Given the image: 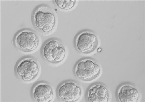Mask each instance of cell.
I'll return each mask as SVG.
<instances>
[{"label":"cell","instance_id":"obj_6","mask_svg":"<svg viewBox=\"0 0 145 102\" xmlns=\"http://www.w3.org/2000/svg\"><path fill=\"white\" fill-rule=\"evenodd\" d=\"M98 44L96 35L89 31H84L79 33L76 38L75 45L79 52L88 54L94 51Z\"/></svg>","mask_w":145,"mask_h":102},{"label":"cell","instance_id":"obj_7","mask_svg":"<svg viewBox=\"0 0 145 102\" xmlns=\"http://www.w3.org/2000/svg\"><path fill=\"white\" fill-rule=\"evenodd\" d=\"M57 94L58 97L63 101L74 102L80 98L81 90L79 85L71 80L62 83L58 87Z\"/></svg>","mask_w":145,"mask_h":102},{"label":"cell","instance_id":"obj_11","mask_svg":"<svg viewBox=\"0 0 145 102\" xmlns=\"http://www.w3.org/2000/svg\"><path fill=\"white\" fill-rule=\"evenodd\" d=\"M54 1L59 7L66 10L73 7L76 2V0H55Z\"/></svg>","mask_w":145,"mask_h":102},{"label":"cell","instance_id":"obj_3","mask_svg":"<svg viewBox=\"0 0 145 102\" xmlns=\"http://www.w3.org/2000/svg\"><path fill=\"white\" fill-rule=\"evenodd\" d=\"M76 76L79 79L85 81H89L97 77L101 71L98 64L93 60L84 59L78 61L74 68Z\"/></svg>","mask_w":145,"mask_h":102},{"label":"cell","instance_id":"obj_9","mask_svg":"<svg viewBox=\"0 0 145 102\" xmlns=\"http://www.w3.org/2000/svg\"><path fill=\"white\" fill-rule=\"evenodd\" d=\"M32 94L33 99L38 102H50L54 97L51 87L44 83L37 84L33 89Z\"/></svg>","mask_w":145,"mask_h":102},{"label":"cell","instance_id":"obj_1","mask_svg":"<svg viewBox=\"0 0 145 102\" xmlns=\"http://www.w3.org/2000/svg\"><path fill=\"white\" fill-rule=\"evenodd\" d=\"M32 19L35 28L43 34L51 32L56 24V17L53 10L45 5L39 6L35 9Z\"/></svg>","mask_w":145,"mask_h":102},{"label":"cell","instance_id":"obj_4","mask_svg":"<svg viewBox=\"0 0 145 102\" xmlns=\"http://www.w3.org/2000/svg\"><path fill=\"white\" fill-rule=\"evenodd\" d=\"M14 42L16 46L18 49L29 52L36 49L39 40L35 32L29 29H24L17 34L15 37Z\"/></svg>","mask_w":145,"mask_h":102},{"label":"cell","instance_id":"obj_2","mask_svg":"<svg viewBox=\"0 0 145 102\" xmlns=\"http://www.w3.org/2000/svg\"><path fill=\"white\" fill-rule=\"evenodd\" d=\"M42 53L46 61L52 63L57 64L61 62L64 59L66 51L61 41L56 39H52L44 44Z\"/></svg>","mask_w":145,"mask_h":102},{"label":"cell","instance_id":"obj_10","mask_svg":"<svg viewBox=\"0 0 145 102\" xmlns=\"http://www.w3.org/2000/svg\"><path fill=\"white\" fill-rule=\"evenodd\" d=\"M117 97L120 102H136L139 97L138 91L131 85L124 84L118 88Z\"/></svg>","mask_w":145,"mask_h":102},{"label":"cell","instance_id":"obj_8","mask_svg":"<svg viewBox=\"0 0 145 102\" xmlns=\"http://www.w3.org/2000/svg\"><path fill=\"white\" fill-rule=\"evenodd\" d=\"M87 101L89 102H106L109 100L108 90L104 85L100 83L91 85L87 91Z\"/></svg>","mask_w":145,"mask_h":102},{"label":"cell","instance_id":"obj_5","mask_svg":"<svg viewBox=\"0 0 145 102\" xmlns=\"http://www.w3.org/2000/svg\"><path fill=\"white\" fill-rule=\"evenodd\" d=\"M17 76L22 80L29 81L34 79L39 72L36 60L31 58H26L20 60L16 68Z\"/></svg>","mask_w":145,"mask_h":102}]
</instances>
